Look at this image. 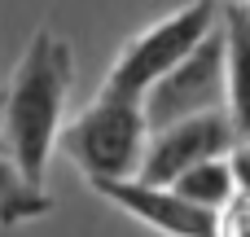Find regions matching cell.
I'll return each instance as SVG.
<instances>
[{
	"label": "cell",
	"mask_w": 250,
	"mask_h": 237,
	"mask_svg": "<svg viewBox=\"0 0 250 237\" xmlns=\"http://www.w3.org/2000/svg\"><path fill=\"white\" fill-rule=\"evenodd\" d=\"M224 48H229V114L250 136V4H224Z\"/></svg>",
	"instance_id": "52a82bcc"
},
{
	"label": "cell",
	"mask_w": 250,
	"mask_h": 237,
	"mask_svg": "<svg viewBox=\"0 0 250 237\" xmlns=\"http://www.w3.org/2000/svg\"><path fill=\"white\" fill-rule=\"evenodd\" d=\"M207 110H229V48H224V22L180 62L171 66L149 92H145V114L149 128H167L189 114Z\"/></svg>",
	"instance_id": "277c9868"
},
{
	"label": "cell",
	"mask_w": 250,
	"mask_h": 237,
	"mask_svg": "<svg viewBox=\"0 0 250 237\" xmlns=\"http://www.w3.org/2000/svg\"><path fill=\"white\" fill-rule=\"evenodd\" d=\"M233 176H237V189L242 194H250V136H242L237 145H233Z\"/></svg>",
	"instance_id": "8fae6325"
},
{
	"label": "cell",
	"mask_w": 250,
	"mask_h": 237,
	"mask_svg": "<svg viewBox=\"0 0 250 237\" xmlns=\"http://www.w3.org/2000/svg\"><path fill=\"white\" fill-rule=\"evenodd\" d=\"M171 185H176L185 198H193L198 207H207V211H224V207L237 198V176H233V158H229V154L193 163V167L180 172Z\"/></svg>",
	"instance_id": "9c48e42d"
},
{
	"label": "cell",
	"mask_w": 250,
	"mask_h": 237,
	"mask_svg": "<svg viewBox=\"0 0 250 237\" xmlns=\"http://www.w3.org/2000/svg\"><path fill=\"white\" fill-rule=\"evenodd\" d=\"M92 189L163 237H215V229H220V211L198 207L176 185H158V180H145V176H123V180H92Z\"/></svg>",
	"instance_id": "8992f818"
},
{
	"label": "cell",
	"mask_w": 250,
	"mask_h": 237,
	"mask_svg": "<svg viewBox=\"0 0 250 237\" xmlns=\"http://www.w3.org/2000/svg\"><path fill=\"white\" fill-rule=\"evenodd\" d=\"M0 150H9V145H4V132H0Z\"/></svg>",
	"instance_id": "7c38bea8"
},
{
	"label": "cell",
	"mask_w": 250,
	"mask_h": 237,
	"mask_svg": "<svg viewBox=\"0 0 250 237\" xmlns=\"http://www.w3.org/2000/svg\"><path fill=\"white\" fill-rule=\"evenodd\" d=\"M75 84V53L62 35L35 31L22 62L13 66L4 92H0V132L9 154L22 163L31 180L44 185L48 158L57 150V136L66 128V101Z\"/></svg>",
	"instance_id": "6da1fadb"
},
{
	"label": "cell",
	"mask_w": 250,
	"mask_h": 237,
	"mask_svg": "<svg viewBox=\"0 0 250 237\" xmlns=\"http://www.w3.org/2000/svg\"><path fill=\"white\" fill-rule=\"evenodd\" d=\"M237 141H242V132H237V123H233L229 110H207V114L176 119L167 128H154L149 150H145V163H141V176L145 180H158V185H171L193 163L233 154Z\"/></svg>",
	"instance_id": "5b68a950"
},
{
	"label": "cell",
	"mask_w": 250,
	"mask_h": 237,
	"mask_svg": "<svg viewBox=\"0 0 250 237\" xmlns=\"http://www.w3.org/2000/svg\"><path fill=\"white\" fill-rule=\"evenodd\" d=\"M48 211H53V198L44 194V185L31 180L9 150H0V229H22Z\"/></svg>",
	"instance_id": "ba28073f"
},
{
	"label": "cell",
	"mask_w": 250,
	"mask_h": 237,
	"mask_svg": "<svg viewBox=\"0 0 250 237\" xmlns=\"http://www.w3.org/2000/svg\"><path fill=\"white\" fill-rule=\"evenodd\" d=\"M220 18H224V4H215V0H189L185 9H176V13H167V18H158L154 26L136 31V35L119 48V57H114V66H110L101 92L145 101V92H149L171 66H180V62L220 26Z\"/></svg>",
	"instance_id": "3957f363"
},
{
	"label": "cell",
	"mask_w": 250,
	"mask_h": 237,
	"mask_svg": "<svg viewBox=\"0 0 250 237\" xmlns=\"http://www.w3.org/2000/svg\"><path fill=\"white\" fill-rule=\"evenodd\" d=\"M149 114L145 101L136 97H114L101 92L88 110H79L62 136L57 150L83 172V180H123V176H141L145 150H149Z\"/></svg>",
	"instance_id": "7a4b0ae2"
},
{
	"label": "cell",
	"mask_w": 250,
	"mask_h": 237,
	"mask_svg": "<svg viewBox=\"0 0 250 237\" xmlns=\"http://www.w3.org/2000/svg\"><path fill=\"white\" fill-rule=\"evenodd\" d=\"M215 237H250V194L237 189V198L220 211V229Z\"/></svg>",
	"instance_id": "30bf717a"
}]
</instances>
